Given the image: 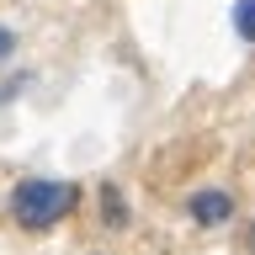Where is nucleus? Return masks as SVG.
<instances>
[{"label": "nucleus", "instance_id": "1", "mask_svg": "<svg viewBox=\"0 0 255 255\" xmlns=\"http://www.w3.org/2000/svg\"><path fill=\"white\" fill-rule=\"evenodd\" d=\"M75 202H80V186L53 181V175H27V181H16V191H11V218L37 234V229H53L59 218H69Z\"/></svg>", "mask_w": 255, "mask_h": 255}, {"label": "nucleus", "instance_id": "2", "mask_svg": "<svg viewBox=\"0 0 255 255\" xmlns=\"http://www.w3.org/2000/svg\"><path fill=\"white\" fill-rule=\"evenodd\" d=\"M186 213H191L197 223H207V229H213V223H223L229 213H234V197H229V191H218V186H207V191H197V197L186 202Z\"/></svg>", "mask_w": 255, "mask_h": 255}, {"label": "nucleus", "instance_id": "3", "mask_svg": "<svg viewBox=\"0 0 255 255\" xmlns=\"http://www.w3.org/2000/svg\"><path fill=\"white\" fill-rule=\"evenodd\" d=\"M101 223H107V229H128V202H123V191L112 186H101Z\"/></svg>", "mask_w": 255, "mask_h": 255}, {"label": "nucleus", "instance_id": "4", "mask_svg": "<svg viewBox=\"0 0 255 255\" xmlns=\"http://www.w3.org/2000/svg\"><path fill=\"white\" fill-rule=\"evenodd\" d=\"M234 32L245 43H255V0H239L234 5Z\"/></svg>", "mask_w": 255, "mask_h": 255}, {"label": "nucleus", "instance_id": "5", "mask_svg": "<svg viewBox=\"0 0 255 255\" xmlns=\"http://www.w3.org/2000/svg\"><path fill=\"white\" fill-rule=\"evenodd\" d=\"M11 48H16V32H11V27H0V64L11 59Z\"/></svg>", "mask_w": 255, "mask_h": 255}, {"label": "nucleus", "instance_id": "6", "mask_svg": "<svg viewBox=\"0 0 255 255\" xmlns=\"http://www.w3.org/2000/svg\"><path fill=\"white\" fill-rule=\"evenodd\" d=\"M250 255H255V229H250Z\"/></svg>", "mask_w": 255, "mask_h": 255}]
</instances>
